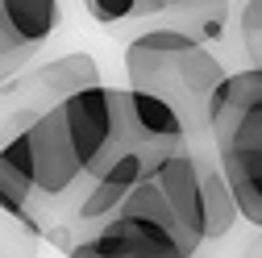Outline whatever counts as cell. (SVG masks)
Masks as SVG:
<instances>
[{"label": "cell", "instance_id": "6da1fadb", "mask_svg": "<svg viewBox=\"0 0 262 258\" xmlns=\"http://www.w3.org/2000/svg\"><path fill=\"white\" fill-rule=\"evenodd\" d=\"M125 79L129 92L158 96L183 121V138L195 150L212 146V96L229 79L225 62L208 50V42L183 29H142L125 42Z\"/></svg>", "mask_w": 262, "mask_h": 258}, {"label": "cell", "instance_id": "7a4b0ae2", "mask_svg": "<svg viewBox=\"0 0 262 258\" xmlns=\"http://www.w3.org/2000/svg\"><path fill=\"white\" fill-rule=\"evenodd\" d=\"M212 154L242 221L262 229V67L229 71L212 96Z\"/></svg>", "mask_w": 262, "mask_h": 258}, {"label": "cell", "instance_id": "3957f363", "mask_svg": "<svg viewBox=\"0 0 262 258\" xmlns=\"http://www.w3.org/2000/svg\"><path fill=\"white\" fill-rule=\"evenodd\" d=\"M200 246L204 242L175 217V208L150 175L67 258H195Z\"/></svg>", "mask_w": 262, "mask_h": 258}, {"label": "cell", "instance_id": "277c9868", "mask_svg": "<svg viewBox=\"0 0 262 258\" xmlns=\"http://www.w3.org/2000/svg\"><path fill=\"white\" fill-rule=\"evenodd\" d=\"M100 83V62L92 54H62L46 58L38 67H21L0 83V150L29 125H38L46 113H54L75 92Z\"/></svg>", "mask_w": 262, "mask_h": 258}, {"label": "cell", "instance_id": "5b68a950", "mask_svg": "<svg viewBox=\"0 0 262 258\" xmlns=\"http://www.w3.org/2000/svg\"><path fill=\"white\" fill-rule=\"evenodd\" d=\"M0 212L13 217L21 229H29L42 242H50V233H54V208H50V200L38 191L34 179L21 175L9 163L5 154H0Z\"/></svg>", "mask_w": 262, "mask_h": 258}, {"label": "cell", "instance_id": "8992f818", "mask_svg": "<svg viewBox=\"0 0 262 258\" xmlns=\"http://www.w3.org/2000/svg\"><path fill=\"white\" fill-rule=\"evenodd\" d=\"M200 191H204V233H208V242L229 238L233 225L242 221V208L233 200V187H229L212 146L204 150V163H200Z\"/></svg>", "mask_w": 262, "mask_h": 258}, {"label": "cell", "instance_id": "52a82bcc", "mask_svg": "<svg viewBox=\"0 0 262 258\" xmlns=\"http://www.w3.org/2000/svg\"><path fill=\"white\" fill-rule=\"evenodd\" d=\"M225 21H229V0H191V5H171L146 29L162 25V29H183V34L200 38V42H216L225 34Z\"/></svg>", "mask_w": 262, "mask_h": 258}, {"label": "cell", "instance_id": "ba28073f", "mask_svg": "<svg viewBox=\"0 0 262 258\" xmlns=\"http://www.w3.org/2000/svg\"><path fill=\"white\" fill-rule=\"evenodd\" d=\"M83 9L92 13V21H100L104 29H117L125 21H134V25L146 29L154 17L167 13L162 0H83Z\"/></svg>", "mask_w": 262, "mask_h": 258}, {"label": "cell", "instance_id": "9c48e42d", "mask_svg": "<svg viewBox=\"0 0 262 258\" xmlns=\"http://www.w3.org/2000/svg\"><path fill=\"white\" fill-rule=\"evenodd\" d=\"M134 96V113L142 121V129L150 138H162V142H187L183 138V121L175 117L171 104H162L158 96H146V92H129Z\"/></svg>", "mask_w": 262, "mask_h": 258}, {"label": "cell", "instance_id": "30bf717a", "mask_svg": "<svg viewBox=\"0 0 262 258\" xmlns=\"http://www.w3.org/2000/svg\"><path fill=\"white\" fill-rule=\"evenodd\" d=\"M29 58H34V50H17V54H5V58H0V83H5L9 75H17L21 67H25V62Z\"/></svg>", "mask_w": 262, "mask_h": 258}, {"label": "cell", "instance_id": "8fae6325", "mask_svg": "<svg viewBox=\"0 0 262 258\" xmlns=\"http://www.w3.org/2000/svg\"><path fill=\"white\" fill-rule=\"evenodd\" d=\"M242 258H262V229H258V242L254 246H246V254Z\"/></svg>", "mask_w": 262, "mask_h": 258}, {"label": "cell", "instance_id": "7c38bea8", "mask_svg": "<svg viewBox=\"0 0 262 258\" xmlns=\"http://www.w3.org/2000/svg\"><path fill=\"white\" fill-rule=\"evenodd\" d=\"M162 5H167V9H171V5H191V0H162Z\"/></svg>", "mask_w": 262, "mask_h": 258}, {"label": "cell", "instance_id": "4fadbf2b", "mask_svg": "<svg viewBox=\"0 0 262 258\" xmlns=\"http://www.w3.org/2000/svg\"><path fill=\"white\" fill-rule=\"evenodd\" d=\"M21 258H29V254H21Z\"/></svg>", "mask_w": 262, "mask_h": 258}]
</instances>
